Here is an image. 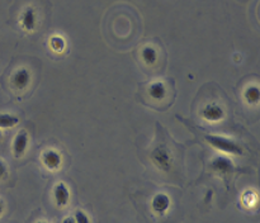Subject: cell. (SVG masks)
I'll list each match as a JSON object with an SVG mask.
<instances>
[{"instance_id": "obj_1", "label": "cell", "mask_w": 260, "mask_h": 223, "mask_svg": "<svg viewBox=\"0 0 260 223\" xmlns=\"http://www.w3.org/2000/svg\"><path fill=\"white\" fill-rule=\"evenodd\" d=\"M206 141H207L208 144H211L215 150L225 152V154L239 155V156L244 154V150L240 144L236 143L233 139L226 138V137L216 136V134H207V136H206Z\"/></svg>"}, {"instance_id": "obj_2", "label": "cell", "mask_w": 260, "mask_h": 223, "mask_svg": "<svg viewBox=\"0 0 260 223\" xmlns=\"http://www.w3.org/2000/svg\"><path fill=\"white\" fill-rule=\"evenodd\" d=\"M38 13L36 8L27 7L22 10L19 15V25L24 32L33 33L38 25Z\"/></svg>"}, {"instance_id": "obj_3", "label": "cell", "mask_w": 260, "mask_h": 223, "mask_svg": "<svg viewBox=\"0 0 260 223\" xmlns=\"http://www.w3.org/2000/svg\"><path fill=\"white\" fill-rule=\"evenodd\" d=\"M30 80H32V75L29 70L25 67H19L10 76V86L15 91H24L29 86Z\"/></svg>"}, {"instance_id": "obj_4", "label": "cell", "mask_w": 260, "mask_h": 223, "mask_svg": "<svg viewBox=\"0 0 260 223\" xmlns=\"http://www.w3.org/2000/svg\"><path fill=\"white\" fill-rule=\"evenodd\" d=\"M213 171L217 172L218 175H222L223 177H229L235 171V165L233 164L230 159L225 156H217L211 162Z\"/></svg>"}, {"instance_id": "obj_5", "label": "cell", "mask_w": 260, "mask_h": 223, "mask_svg": "<svg viewBox=\"0 0 260 223\" xmlns=\"http://www.w3.org/2000/svg\"><path fill=\"white\" fill-rule=\"evenodd\" d=\"M41 161L45 165V167L50 171H56L62 165V156L56 150H46L41 156Z\"/></svg>"}, {"instance_id": "obj_6", "label": "cell", "mask_w": 260, "mask_h": 223, "mask_svg": "<svg viewBox=\"0 0 260 223\" xmlns=\"http://www.w3.org/2000/svg\"><path fill=\"white\" fill-rule=\"evenodd\" d=\"M202 117L205 121L211 122V123H216V122H220L225 118V110H223V108L220 104H208V105H206L203 108Z\"/></svg>"}, {"instance_id": "obj_7", "label": "cell", "mask_w": 260, "mask_h": 223, "mask_svg": "<svg viewBox=\"0 0 260 223\" xmlns=\"http://www.w3.org/2000/svg\"><path fill=\"white\" fill-rule=\"evenodd\" d=\"M28 144H29V137H28L27 131H19L17 136L14 137V141L12 144V151L15 157H22L27 152Z\"/></svg>"}, {"instance_id": "obj_8", "label": "cell", "mask_w": 260, "mask_h": 223, "mask_svg": "<svg viewBox=\"0 0 260 223\" xmlns=\"http://www.w3.org/2000/svg\"><path fill=\"white\" fill-rule=\"evenodd\" d=\"M151 159L154 164L162 171H169L172 169V159H170L169 154L164 147H159V148L155 150Z\"/></svg>"}, {"instance_id": "obj_9", "label": "cell", "mask_w": 260, "mask_h": 223, "mask_svg": "<svg viewBox=\"0 0 260 223\" xmlns=\"http://www.w3.org/2000/svg\"><path fill=\"white\" fill-rule=\"evenodd\" d=\"M170 205H172V200H170L169 195L165 193H157L151 200V208L156 214H164L169 210Z\"/></svg>"}, {"instance_id": "obj_10", "label": "cell", "mask_w": 260, "mask_h": 223, "mask_svg": "<svg viewBox=\"0 0 260 223\" xmlns=\"http://www.w3.org/2000/svg\"><path fill=\"white\" fill-rule=\"evenodd\" d=\"M70 189L65 182H57L53 188V199L58 207H66L70 202Z\"/></svg>"}, {"instance_id": "obj_11", "label": "cell", "mask_w": 260, "mask_h": 223, "mask_svg": "<svg viewBox=\"0 0 260 223\" xmlns=\"http://www.w3.org/2000/svg\"><path fill=\"white\" fill-rule=\"evenodd\" d=\"M141 60L149 66L155 65L157 60H159V52H157V50L152 45L144 46L141 50Z\"/></svg>"}, {"instance_id": "obj_12", "label": "cell", "mask_w": 260, "mask_h": 223, "mask_svg": "<svg viewBox=\"0 0 260 223\" xmlns=\"http://www.w3.org/2000/svg\"><path fill=\"white\" fill-rule=\"evenodd\" d=\"M149 95L151 96L154 100L161 101L164 100L165 95H167V86L162 81H155L149 86Z\"/></svg>"}, {"instance_id": "obj_13", "label": "cell", "mask_w": 260, "mask_h": 223, "mask_svg": "<svg viewBox=\"0 0 260 223\" xmlns=\"http://www.w3.org/2000/svg\"><path fill=\"white\" fill-rule=\"evenodd\" d=\"M19 123V118L14 114L10 113H0V131L2 129L14 128Z\"/></svg>"}, {"instance_id": "obj_14", "label": "cell", "mask_w": 260, "mask_h": 223, "mask_svg": "<svg viewBox=\"0 0 260 223\" xmlns=\"http://www.w3.org/2000/svg\"><path fill=\"white\" fill-rule=\"evenodd\" d=\"M244 96H245V99L248 100V103L256 104L259 101V88L255 85L249 86V88H246Z\"/></svg>"}, {"instance_id": "obj_15", "label": "cell", "mask_w": 260, "mask_h": 223, "mask_svg": "<svg viewBox=\"0 0 260 223\" xmlns=\"http://www.w3.org/2000/svg\"><path fill=\"white\" fill-rule=\"evenodd\" d=\"M50 46L56 52H62L65 50V40L58 37V35H55V37H52L50 40Z\"/></svg>"}, {"instance_id": "obj_16", "label": "cell", "mask_w": 260, "mask_h": 223, "mask_svg": "<svg viewBox=\"0 0 260 223\" xmlns=\"http://www.w3.org/2000/svg\"><path fill=\"white\" fill-rule=\"evenodd\" d=\"M74 219H75V223H91L90 217H89L84 210H80V209H78L75 212V214H74Z\"/></svg>"}, {"instance_id": "obj_17", "label": "cell", "mask_w": 260, "mask_h": 223, "mask_svg": "<svg viewBox=\"0 0 260 223\" xmlns=\"http://www.w3.org/2000/svg\"><path fill=\"white\" fill-rule=\"evenodd\" d=\"M8 176V166L4 160L0 159V181Z\"/></svg>"}, {"instance_id": "obj_18", "label": "cell", "mask_w": 260, "mask_h": 223, "mask_svg": "<svg viewBox=\"0 0 260 223\" xmlns=\"http://www.w3.org/2000/svg\"><path fill=\"white\" fill-rule=\"evenodd\" d=\"M4 212H5V203H4V200L0 198V217L4 214Z\"/></svg>"}, {"instance_id": "obj_19", "label": "cell", "mask_w": 260, "mask_h": 223, "mask_svg": "<svg viewBox=\"0 0 260 223\" xmlns=\"http://www.w3.org/2000/svg\"><path fill=\"white\" fill-rule=\"evenodd\" d=\"M62 223H75V219H74V217H66L62 220Z\"/></svg>"}, {"instance_id": "obj_20", "label": "cell", "mask_w": 260, "mask_h": 223, "mask_svg": "<svg viewBox=\"0 0 260 223\" xmlns=\"http://www.w3.org/2000/svg\"><path fill=\"white\" fill-rule=\"evenodd\" d=\"M2 139H3V132L0 131V141H2Z\"/></svg>"}, {"instance_id": "obj_21", "label": "cell", "mask_w": 260, "mask_h": 223, "mask_svg": "<svg viewBox=\"0 0 260 223\" xmlns=\"http://www.w3.org/2000/svg\"><path fill=\"white\" fill-rule=\"evenodd\" d=\"M37 223H47V222H45V220H40V222H37Z\"/></svg>"}]
</instances>
